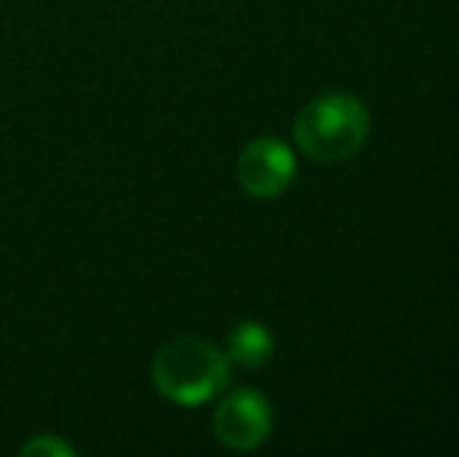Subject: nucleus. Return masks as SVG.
<instances>
[{"instance_id":"obj_4","label":"nucleus","mask_w":459,"mask_h":457,"mask_svg":"<svg viewBox=\"0 0 459 457\" xmlns=\"http://www.w3.org/2000/svg\"><path fill=\"white\" fill-rule=\"evenodd\" d=\"M238 182L254 198H278L294 182V154L278 138H256L238 154Z\"/></svg>"},{"instance_id":"obj_3","label":"nucleus","mask_w":459,"mask_h":457,"mask_svg":"<svg viewBox=\"0 0 459 457\" xmlns=\"http://www.w3.org/2000/svg\"><path fill=\"white\" fill-rule=\"evenodd\" d=\"M212 433L231 452H254L273 433V404L254 389H235L219 401Z\"/></svg>"},{"instance_id":"obj_5","label":"nucleus","mask_w":459,"mask_h":457,"mask_svg":"<svg viewBox=\"0 0 459 457\" xmlns=\"http://www.w3.org/2000/svg\"><path fill=\"white\" fill-rule=\"evenodd\" d=\"M273 354H275V338L263 323L247 320V323L231 330L229 360H235L238 366H244V370H260V366H266L269 360H273Z\"/></svg>"},{"instance_id":"obj_1","label":"nucleus","mask_w":459,"mask_h":457,"mask_svg":"<svg viewBox=\"0 0 459 457\" xmlns=\"http://www.w3.org/2000/svg\"><path fill=\"white\" fill-rule=\"evenodd\" d=\"M372 119L353 94H322L294 119V141L303 157L316 163H341L368 141Z\"/></svg>"},{"instance_id":"obj_6","label":"nucleus","mask_w":459,"mask_h":457,"mask_svg":"<svg viewBox=\"0 0 459 457\" xmlns=\"http://www.w3.org/2000/svg\"><path fill=\"white\" fill-rule=\"evenodd\" d=\"M19 454H31V457H73V445H66L63 439H56V435H35L31 442H25L22 448H19Z\"/></svg>"},{"instance_id":"obj_2","label":"nucleus","mask_w":459,"mask_h":457,"mask_svg":"<svg viewBox=\"0 0 459 457\" xmlns=\"http://www.w3.org/2000/svg\"><path fill=\"white\" fill-rule=\"evenodd\" d=\"M151 376L163 398L182 408H197L229 385L231 360L204 338H176L157 351Z\"/></svg>"}]
</instances>
